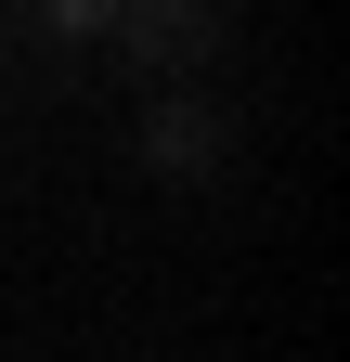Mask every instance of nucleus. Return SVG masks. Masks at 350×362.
I'll return each mask as SVG.
<instances>
[{"instance_id": "nucleus-1", "label": "nucleus", "mask_w": 350, "mask_h": 362, "mask_svg": "<svg viewBox=\"0 0 350 362\" xmlns=\"http://www.w3.org/2000/svg\"><path fill=\"white\" fill-rule=\"evenodd\" d=\"M117 52L130 65H156V78H195L208 52H221V0H117Z\"/></svg>"}, {"instance_id": "nucleus-2", "label": "nucleus", "mask_w": 350, "mask_h": 362, "mask_svg": "<svg viewBox=\"0 0 350 362\" xmlns=\"http://www.w3.org/2000/svg\"><path fill=\"white\" fill-rule=\"evenodd\" d=\"M221 143H234V129H221V104H195V90H182V104H156V129H143V156H156L169 181H208Z\"/></svg>"}, {"instance_id": "nucleus-3", "label": "nucleus", "mask_w": 350, "mask_h": 362, "mask_svg": "<svg viewBox=\"0 0 350 362\" xmlns=\"http://www.w3.org/2000/svg\"><path fill=\"white\" fill-rule=\"evenodd\" d=\"M39 13H52L65 39H104V26H117V0H39Z\"/></svg>"}]
</instances>
